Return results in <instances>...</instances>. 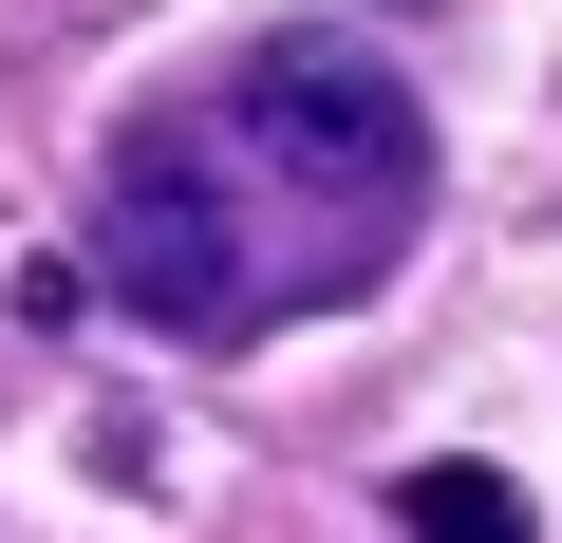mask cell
I'll use <instances>...</instances> for the list:
<instances>
[{"label": "cell", "instance_id": "2", "mask_svg": "<svg viewBox=\"0 0 562 543\" xmlns=\"http://www.w3.org/2000/svg\"><path fill=\"white\" fill-rule=\"evenodd\" d=\"M394 543H543V506L487 450H431V468H394Z\"/></svg>", "mask_w": 562, "mask_h": 543}, {"label": "cell", "instance_id": "1", "mask_svg": "<svg viewBox=\"0 0 562 543\" xmlns=\"http://www.w3.org/2000/svg\"><path fill=\"white\" fill-rule=\"evenodd\" d=\"M431 225V113L394 57L357 38H244L225 76L113 113L94 150V225L57 282L132 301L188 357H262L338 301H375Z\"/></svg>", "mask_w": 562, "mask_h": 543}]
</instances>
